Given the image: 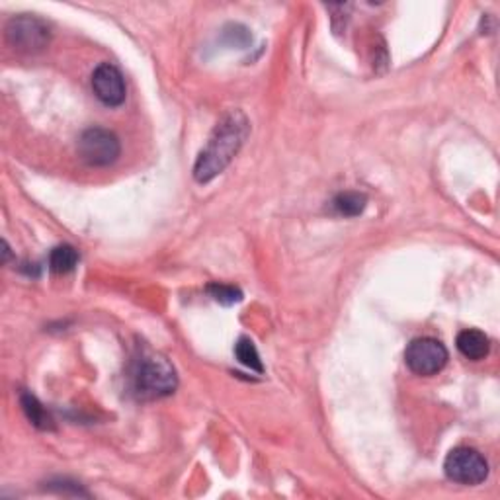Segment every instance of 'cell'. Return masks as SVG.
<instances>
[{"mask_svg":"<svg viewBox=\"0 0 500 500\" xmlns=\"http://www.w3.org/2000/svg\"><path fill=\"white\" fill-rule=\"evenodd\" d=\"M6 42L20 53H39L49 46L51 30L44 20L22 15L6 24Z\"/></svg>","mask_w":500,"mask_h":500,"instance_id":"277c9868","label":"cell"},{"mask_svg":"<svg viewBox=\"0 0 500 500\" xmlns=\"http://www.w3.org/2000/svg\"><path fill=\"white\" fill-rule=\"evenodd\" d=\"M450 354L445 346L430 336H423V339H414L407 350H404V363L407 368L423 377H430L440 373L445 363H448Z\"/></svg>","mask_w":500,"mask_h":500,"instance_id":"8992f818","label":"cell"},{"mask_svg":"<svg viewBox=\"0 0 500 500\" xmlns=\"http://www.w3.org/2000/svg\"><path fill=\"white\" fill-rule=\"evenodd\" d=\"M20 404L26 418H28L37 430H46V432L56 430V421H53V416L49 414V411L44 407V404L37 401V397H34L32 393H22Z\"/></svg>","mask_w":500,"mask_h":500,"instance_id":"9c48e42d","label":"cell"},{"mask_svg":"<svg viewBox=\"0 0 500 500\" xmlns=\"http://www.w3.org/2000/svg\"><path fill=\"white\" fill-rule=\"evenodd\" d=\"M129 383L135 397L141 401H155L165 399L177 391L179 375L165 356L145 350L133 360Z\"/></svg>","mask_w":500,"mask_h":500,"instance_id":"7a4b0ae2","label":"cell"},{"mask_svg":"<svg viewBox=\"0 0 500 500\" xmlns=\"http://www.w3.org/2000/svg\"><path fill=\"white\" fill-rule=\"evenodd\" d=\"M225 34V39H227V44L229 46H237V47H247L250 42H252V37L249 34L247 28H242V26L239 24H231V26H227V28L223 30Z\"/></svg>","mask_w":500,"mask_h":500,"instance_id":"5bb4252c","label":"cell"},{"mask_svg":"<svg viewBox=\"0 0 500 500\" xmlns=\"http://www.w3.org/2000/svg\"><path fill=\"white\" fill-rule=\"evenodd\" d=\"M78 264V252L71 245H59L49 254V270L56 274H69Z\"/></svg>","mask_w":500,"mask_h":500,"instance_id":"8fae6325","label":"cell"},{"mask_svg":"<svg viewBox=\"0 0 500 500\" xmlns=\"http://www.w3.org/2000/svg\"><path fill=\"white\" fill-rule=\"evenodd\" d=\"M445 477L459 485H481L489 477V464L486 459L473 448H455L448 454L444 462Z\"/></svg>","mask_w":500,"mask_h":500,"instance_id":"5b68a950","label":"cell"},{"mask_svg":"<svg viewBox=\"0 0 500 500\" xmlns=\"http://www.w3.org/2000/svg\"><path fill=\"white\" fill-rule=\"evenodd\" d=\"M235 356L245 368H249L252 372H259V373L264 372L259 350H256V346L250 339H239V342L235 344Z\"/></svg>","mask_w":500,"mask_h":500,"instance_id":"7c38bea8","label":"cell"},{"mask_svg":"<svg viewBox=\"0 0 500 500\" xmlns=\"http://www.w3.org/2000/svg\"><path fill=\"white\" fill-rule=\"evenodd\" d=\"M92 90L97 94V98L107 107H117L126 102L128 88L124 75L119 73L117 66L110 63H102L94 69Z\"/></svg>","mask_w":500,"mask_h":500,"instance_id":"52a82bcc","label":"cell"},{"mask_svg":"<svg viewBox=\"0 0 500 500\" xmlns=\"http://www.w3.org/2000/svg\"><path fill=\"white\" fill-rule=\"evenodd\" d=\"M78 157L88 167H110L121 155L117 135L104 128H90L78 138Z\"/></svg>","mask_w":500,"mask_h":500,"instance_id":"3957f363","label":"cell"},{"mask_svg":"<svg viewBox=\"0 0 500 500\" xmlns=\"http://www.w3.org/2000/svg\"><path fill=\"white\" fill-rule=\"evenodd\" d=\"M208 293L221 305H235L242 300V291L239 288L229 286V283H219V281L209 283Z\"/></svg>","mask_w":500,"mask_h":500,"instance_id":"4fadbf2b","label":"cell"},{"mask_svg":"<svg viewBox=\"0 0 500 500\" xmlns=\"http://www.w3.org/2000/svg\"><path fill=\"white\" fill-rule=\"evenodd\" d=\"M250 133V121L240 110L225 114L215 126L206 147L194 165V179L199 184H208L231 165V160L245 145Z\"/></svg>","mask_w":500,"mask_h":500,"instance_id":"6da1fadb","label":"cell"},{"mask_svg":"<svg viewBox=\"0 0 500 500\" xmlns=\"http://www.w3.org/2000/svg\"><path fill=\"white\" fill-rule=\"evenodd\" d=\"M455 346L459 350V354L471 362H479L485 360L491 352V341L489 336L477 329H465L457 334Z\"/></svg>","mask_w":500,"mask_h":500,"instance_id":"ba28073f","label":"cell"},{"mask_svg":"<svg viewBox=\"0 0 500 500\" xmlns=\"http://www.w3.org/2000/svg\"><path fill=\"white\" fill-rule=\"evenodd\" d=\"M368 206V198L360 192H342L332 199V209L342 218H358Z\"/></svg>","mask_w":500,"mask_h":500,"instance_id":"30bf717a","label":"cell"}]
</instances>
